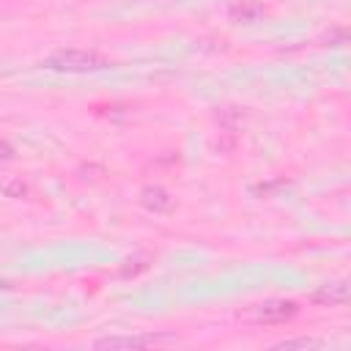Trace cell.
<instances>
[{
    "mask_svg": "<svg viewBox=\"0 0 351 351\" xmlns=\"http://www.w3.org/2000/svg\"><path fill=\"white\" fill-rule=\"evenodd\" d=\"M315 304H326V307H340L348 302V282L346 280H335V282H326L321 285L318 291H313L310 296Z\"/></svg>",
    "mask_w": 351,
    "mask_h": 351,
    "instance_id": "cell-4",
    "label": "cell"
},
{
    "mask_svg": "<svg viewBox=\"0 0 351 351\" xmlns=\"http://www.w3.org/2000/svg\"><path fill=\"white\" fill-rule=\"evenodd\" d=\"M321 343L318 340H313V337H293V340H282V343H277L274 348H318Z\"/></svg>",
    "mask_w": 351,
    "mask_h": 351,
    "instance_id": "cell-8",
    "label": "cell"
},
{
    "mask_svg": "<svg viewBox=\"0 0 351 351\" xmlns=\"http://www.w3.org/2000/svg\"><path fill=\"white\" fill-rule=\"evenodd\" d=\"M104 66H110V60L90 49H60L52 58H47V69H52V71L82 74V71H99Z\"/></svg>",
    "mask_w": 351,
    "mask_h": 351,
    "instance_id": "cell-1",
    "label": "cell"
},
{
    "mask_svg": "<svg viewBox=\"0 0 351 351\" xmlns=\"http://www.w3.org/2000/svg\"><path fill=\"white\" fill-rule=\"evenodd\" d=\"M263 14H266V8H263L258 0H241V3L230 5V11H228L230 22H236V25H252V22H258Z\"/></svg>",
    "mask_w": 351,
    "mask_h": 351,
    "instance_id": "cell-6",
    "label": "cell"
},
{
    "mask_svg": "<svg viewBox=\"0 0 351 351\" xmlns=\"http://www.w3.org/2000/svg\"><path fill=\"white\" fill-rule=\"evenodd\" d=\"M296 313H299V307L291 299H266V302L252 304L250 310L239 313V318H244L250 324H258V326H269V324H285Z\"/></svg>",
    "mask_w": 351,
    "mask_h": 351,
    "instance_id": "cell-2",
    "label": "cell"
},
{
    "mask_svg": "<svg viewBox=\"0 0 351 351\" xmlns=\"http://www.w3.org/2000/svg\"><path fill=\"white\" fill-rule=\"evenodd\" d=\"M11 156H14V148H11V145H8V143L0 137V162H8Z\"/></svg>",
    "mask_w": 351,
    "mask_h": 351,
    "instance_id": "cell-9",
    "label": "cell"
},
{
    "mask_svg": "<svg viewBox=\"0 0 351 351\" xmlns=\"http://www.w3.org/2000/svg\"><path fill=\"white\" fill-rule=\"evenodd\" d=\"M0 195H5V197H25L27 195V184L22 178H16V176H5V178H0Z\"/></svg>",
    "mask_w": 351,
    "mask_h": 351,
    "instance_id": "cell-7",
    "label": "cell"
},
{
    "mask_svg": "<svg viewBox=\"0 0 351 351\" xmlns=\"http://www.w3.org/2000/svg\"><path fill=\"white\" fill-rule=\"evenodd\" d=\"M176 340V335H118V337H101L96 340V348H143L154 343H167Z\"/></svg>",
    "mask_w": 351,
    "mask_h": 351,
    "instance_id": "cell-3",
    "label": "cell"
},
{
    "mask_svg": "<svg viewBox=\"0 0 351 351\" xmlns=\"http://www.w3.org/2000/svg\"><path fill=\"white\" fill-rule=\"evenodd\" d=\"M140 203L148 208V211H154V214H167V211H173V197H170V192L167 189H162V186H145L143 192H140Z\"/></svg>",
    "mask_w": 351,
    "mask_h": 351,
    "instance_id": "cell-5",
    "label": "cell"
}]
</instances>
